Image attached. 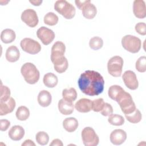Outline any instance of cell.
I'll list each match as a JSON object with an SVG mask.
<instances>
[{"label": "cell", "instance_id": "obj_8", "mask_svg": "<svg viewBox=\"0 0 146 146\" xmlns=\"http://www.w3.org/2000/svg\"><path fill=\"white\" fill-rule=\"evenodd\" d=\"M21 48L26 52L30 54H36L41 50V46L39 43L31 38H25L20 43Z\"/></svg>", "mask_w": 146, "mask_h": 146}, {"label": "cell", "instance_id": "obj_26", "mask_svg": "<svg viewBox=\"0 0 146 146\" xmlns=\"http://www.w3.org/2000/svg\"><path fill=\"white\" fill-rule=\"evenodd\" d=\"M63 99L67 101L73 102L77 98V92L74 88H65L62 91Z\"/></svg>", "mask_w": 146, "mask_h": 146}, {"label": "cell", "instance_id": "obj_2", "mask_svg": "<svg viewBox=\"0 0 146 146\" xmlns=\"http://www.w3.org/2000/svg\"><path fill=\"white\" fill-rule=\"evenodd\" d=\"M21 72L25 80L30 84H35L39 79V71L32 63H24L21 67Z\"/></svg>", "mask_w": 146, "mask_h": 146}, {"label": "cell", "instance_id": "obj_22", "mask_svg": "<svg viewBox=\"0 0 146 146\" xmlns=\"http://www.w3.org/2000/svg\"><path fill=\"white\" fill-rule=\"evenodd\" d=\"M78 120L73 117H67L63 121V127L68 132H74L78 128Z\"/></svg>", "mask_w": 146, "mask_h": 146}, {"label": "cell", "instance_id": "obj_28", "mask_svg": "<svg viewBox=\"0 0 146 146\" xmlns=\"http://www.w3.org/2000/svg\"><path fill=\"white\" fill-rule=\"evenodd\" d=\"M17 118L21 121L26 120L30 116V111L27 107L24 106L19 107L15 112Z\"/></svg>", "mask_w": 146, "mask_h": 146}, {"label": "cell", "instance_id": "obj_25", "mask_svg": "<svg viewBox=\"0 0 146 146\" xmlns=\"http://www.w3.org/2000/svg\"><path fill=\"white\" fill-rule=\"evenodd\" d=\"M124 91V90L119 85H112L110 87L108 91V96L112 100L116 101L119 96Z\"/></svg>", "mask_w": 146, "mask_h": 146}, {"label": "cell", "instance_id": "obj_38", "mask_svg": "<svg viewBox=\"0 0 146 146\" xmlns=\"http://www.w3.org/2000/svg\"><path fill=\"white\" fill-rule=\"evenodd\" d=\"M136 31L141 35H146V25L144 22L137 23L135 27Z\"/></svg>", "mask_w": 146, "mask_h": 146}, {"label": "cell", "instance_id": "obj_5", "mask_svg": "<svg viewBox=\"0 0 146 146\" xmlns=\"http://www.w3.org/2000/svg\"><path fill=\"white\" fill-rule=\"evenodd\" d=\"M123 47L131 53H137L141 46V41L137 36L132 35H126L121 39Z\"/></svg>", "mask_w": 146, "mask_h": 146}, {"label": "cell", "instance_id": "obj_6", "mask_svg": "<svg viewBox=\"0 0 146 146\" xmlns=\"http://www.w3.org/2000/svg\"><path fill=\"white\" fill-rule=\"evenodd\" d=\"M124 61L120 56H113L111 57L107 63V70L108 73L113 77L121 76L123 70Z\"/></svg>", "mask_w": 146, "mask_h": 146}, {"label": "cell", "instance_id": "obj_23", "mask_svg": "<svg viewBox=\"0 0 146 146\" xmlns=\"http://www.w3.org/2000/svg\"><path fill=\"white\" fill-rule=\"evenodd\" d=\"M15 33L12 29H6L1 32V40L4 43H10L15 40Z\"/></svg>", "mask_w": 146, "mask_h": 146}, {"label": "cell", "instance_id": "obj_37", "mask_svg": "<svg viewBox=\"0 0 146 146\" xmlns=\"http://www.w3.org/2000/svg\"><path fill=\"white\" fill-rule=\"evenodd\" d=\"M113 108L110 104L108 103H104L103 108L100 112L102 115L104 116H108L113 113Z\"/></svg>", "mask_w": 146, "mask_h": 146}, {"label": "cell", "instance_id": "obj_1", "mask_svg": "<svg viewBox=\"0 0 146 146\" xmlns=\"http://www.w3.org/2000/svg\"><path fill=\"white\" fill-rule=\"evenodd\" d=\"M80 91L84 94L98 96L104 90V80L102 75L94 70H87L83 72L78 81Z\"/></svg>", "mask_w": 146, "mask_h": 146}, {"label": "cell", "instance_id": "obj_7", "mask_svg": "<svg viewBox=\"0 0 146 146\" xmlns=\"http://www.w3.org/2000/svg\"><path fill=\"white\" fill-rule=\"evenodd\" d=\"M81 136L85 146H96L99 144V136L95 130L90 127H85L82 131Z\"/></svg>", "mask_w": 146, "mask_h": 146}, {"label": "cell", "instance_id": "obj_35", "mask_svg": "<svg viewBox=\"0 0 146 146\" xmlns=\"http://www.w3.org/2000/svg\"><path fill=\"white\" fill-rule=\"evenodd\" d=\"M10 90L6 86L1 85V94H0V102H6L10 98Z\"/></svg>", "mask_w": 146, "mask_h": 146}, {"label": "cell", "instance_id": "obj_40", "mask_svg": "<svg viewBox=\"0 0 146 146\" xmlns=\"http://www.w3.org/2000/svg\"><path fill=\"white\" fill-rule=\"evenodd\" d=\"M89 1V0H87V1H78L76 0L75 1V3L76 5V6L78 7V8L80 10H82V7Z\"/></svg>", "mask_w": 146, "mask_h": 146}, {"label": "cell", "instance_id": "obj_24", "mask_svg": "<svg viewBox=\"0 0 146 146\" xmlns=\"http://www.w3.org/2000/svg\"><path fill=\"white\" fill-rule=\"evenodd\" d=\"M43 82L47 87L54 88L58 84V79L54 74L48 72L44 75Z\"/></svg>", "mask_w": 146, "mask_h": 146}, {"label": "cell", "instance_id": "obj_30", "mask_svg": "<svg viewBox=\"0 0 146 146\" xmlns=\"http://www.w3.org/2000/svg\"><path fill=\"white\" fill-rule=\"evenodd\" d=\"M108 116L109 117L108 118V121L110 124L112 125L120 126L124 123V119L123 116L120 115L112 113Z\"/></svg>", "mask_w": 146, "mask_h": 146}, {"label": "cell", "instance_id": "obj_43", "mask_svg": "<svg viewBox=\"0 0 146 146\" xmlns=\"http://www.w3.org/2000/svg\"><path fill=\"white\" fill-rule=\"evenodd\" d=\"M29 2L34 6H39L42 3V1H30Z\"/></svg>", "mask_w": 146, "mask_h": 146}, {"label": "cell", "instance_id": "obj_15", "mask_svg": "<svg viewBox=\"0 0 146 146\" xmlns=\"http://www.w3.org/2000/svg\"><path fill=\"white\" fill-rule=\"evenodd\" d=\"M92 101L89 99L82 98L75 104V108L79 112L87 113L92 110Z\"/></svg>", "mask_w": 146, "mask_h": 146}, {"label": "cell", "instance_id": "obj_14", "mask_svg": "<svg viewBox=\"0 0 146 146\" xmlns=\"http://www.w3.org/2000/svg\"><path fill=\"white\" fill-rule=\"evenodd\" d=\"M133 12L135 16L139 19L146 17L145 3L143 0H135L133 3Z\"/></svg>", "mask_w": 146, "mask_h": 146}, {"label": "cell", "instance_id": "obj_29", "mask_svg": "<svg viewBox=\"0 0 146 146\" xmlns=\"http://www.w3.org/2000/svg\"><path fill=\"white\" fill-rule=\"evenodd\" d=\"M126 119L130 123L136 124L139 123L142 119V115L140 111L137 109L136 110L131 113L125 115Z\"/></svg>", "mask_w": 146, "mask_h": 146}, {"label": "cell", "instance_id": "obj_27", "mask_svg": "<svg viewBox=\"0 0 146 146\" xmlns=\"http://www.w3.org/2000/svg\"><path fill=\"white\" fill-rule=\"evenodd\" d=\"M53 64L54 70L59 74L65 72L68 67V60L66 57L53 63Z\"/></svg>", "mask_w": 146, "mask_h": 146}, {"label": "cell", "instance_id": "obj_10", "mask_svg": "<svg viewBox=\"0 0 146 146\" xmlns=\"http://www.w3.org/2000/svg\"><path fill=\"white\" fill-rule=\"evenodd\" d=\"M36 35L44 45L50 44L55 36V33L52 30L44 26H42L38 29Z\"/></svg>", "mask_w": 146, "mask_h": 146}, {"label": "cell", "instance_id": "obj_11", "mask_svg": "<svg viewBox=\"0 0 146 146\" xmlns=\"http://www.w3.org/2000/svg\"><path fill=\"white\" fill-rule=\"evenodd\" d=\"M66 46L62 42L57 41L54 43L51 51V60L52 63L60 60L64 57Z\"/></svg>", "mask_w": 146, "mask_h": 146}, {"label": "cell", "instance_id": "obj_42", "mask_svg": "<svg viewBox=\"0 0 146 146\" xmlns=\"http://www.w3.org/2000/svg\"><path fill=\"white\" fill-rule=\"evenodd\" d=\"M22 146H31V145H35V144L30 139H27L24 141V142L22 144Z\"/></svg>", "mask_w": 146, "mask_h": 146}, {"label": "cell", "instance_id": "obj_21", "mask_svg": "<svg viewBox=\"0 0 146 146\" xmlns=\"http://www.w3.org/2000/svg\"><path fill=\"white\" fill-rule=\"evenodd\" d=\"M5 57L8 62L11 63L15 62L19 59V50L15 46H11L6 50Z\"/></svg>", "mask_w": 146, "mask_h": 146}, {"label": "cell", "instance_id": "obj_4", "mask_svg": "<svg viewBox=\"0 0 146 146\" xmlns=\"http://www.w3.org/2000/svg\"><path fill=\"white\" fill-rule=\"evenodd\" d=\"M116 102L125 115L132 113L136 108L131 95L125 91L119 96Z\"/></svg>", "mask_w": 146, "mask_h": 146}, {"label": "cell", "instance_id": "obj_13", "mask_svg": "<svg viewBox=\"0 0 146 146\" xmlns=\"http://www.w3.org/2000/svg\"><path fill=\"white\" fill-rule=\"evenodd\" d=\"M111 142L114 145H121L127 139L126 132L121 129H116L112 131L110 136Z\"/></svg>", "mask_w": 146, "mask_h": 146}, {"label": "cell", "instance_id": "obj_31", "mask_svg": "<svg viewBox=\"0 0 146 146\" xmlns=\"http://www.w3.org/2000/svg\"><path fill=\"white\" fill-rule=\"evenodd\" d=\"M43 21L44 23L48 26H54L58 23L59 18L55 13L49 12L44 15Z\"/></svg>", "mask_w": 146, "mask_h": 146}, {"label": "cell", "instance_id": "obj_9", "mask_svg": "<svg viewBox=\"0 0 146 146\" xmlns=\"http://www.w3.org/2000/svg\"><path fill=\"white\" fill-rule=\"evenodd\" d=\"M21 20L28 26L35 27L39 22L36 12L31 9L25 10L21 14Z\"/></svg>", "mask_w": 146, "mask_h": 146}, {"label": "cell", "instance_id": "obj_33", "mask_svg": "<svg viewBox=\"0 0 146 146\" xmlns=\"http://www.w3.org/2000/svg\"><path fill=\"white\" fill-rule=\"evenodd\" d=\"M36 142L41 145H47L49 141L48 135L44 131H39L35 135Z\"/></svg>", "mask_w": 146, "mask_h": 146}, {"label": "cell", "instance_id": "obj_19", "mask_svg": "<svg viewBox=\"0 0 146 146\" xmlns=\"http://www.w3.org/2000/svg\"><path fill=\"white\" fill-rule=\"evenodd\" d=\"M82 14L84 18L88 19H93L96 15L97 9L96 6L89 1L82 9Z\"/></svg>", "mask_w": 146, "mask_h": 146}, {"label": "cell", "instance_id": "obj_36", "mask_svg": "<svg viewBox=\"0 0 146 146\" xmlns=\"http://www.w3.org/2000/svg\"><path fill=\"white\" fill-rule=\"evenodd\" d=\"M104 102L103 98H99L97 99H95L92 101V110L94 112H100L103 107L104 106Z\"/></svg>", "mask_w": 146, "mask_h": 146}, {"label": "cell", "instance_id": "obj_34", "mask_svg": "<svg viewBox=\"0 0 146 146\" xmlns=\"http://www.w3.org/2000/svg\"><path fill=\"white\" fill-rule=\"evenodd\" d=\"M135 67L136 70L140 72L146 71V57L145 56H140L136 60Z\"/></svg>", "mask_w": 146, "mask_h": 146}, {"label": "cell", "instance_id": "obj_17", "mask_svg": "<svg viewBox=\"0 0 146 146\" xmlns=\"http://www.w3.org/2000/svg\"><path fill=\"white\" fill-rule=\"evenodd\" d=\"M25 133V129L22 126L16 125L13 126L10 129L8 132V135L11 140L14 141H19L23 137Z\"/></svg>", "mask_w": 146, "mask_h": 146}, {"label": "cell", "instance_id": "obj_18", "mask_svg": "<svg viewBox=\"0 0 146 146\" xmlns=\"http://www.w3.org/2000/svg\"><path fill=\"white\" fill-rule=\"evenodd\" d=\"M58 107L59 112L64 115L71 114L73 112L74 108V106L72 102L67 101L64 99H61L59 101Z\"/></svg>", "mask_w": 146, "mask_h": 146}, {"label": "cell", "instance_id": "obj_20", "mask_svg": "<svg viewBox=\"0 0 146 146\" xmlns=\"http://www.w3.org/2000/svg\"><path fill=\"white\" fill-rule=\"evenodd\" d=\"M37 100L40 106L46 107L49 106L51 103L52 96L51 94L48 91L42 90L38 94Z\"/></svg>", "mask_w": 146, "mask_h": 146}, {"label": "cell", "instance_id": "obj_12", "mask_svg": "<svg viewBox=\"0 0 146 146\" xmlns=\"http://www.w3.org/2000/svg\"><path fill=\"white\" fill-rule=\"evenodd\" d=\"M123 80L127 87L131 90H135L138 88L139 82L135 73L131 70L125 71L122 76Z\"/></svg>", "mask_w": 146, "mask_h": 146}, {"label": "cell", "instance_id": "obj_32", "mask_svg": "<svg viewBox=\"0 0 146 146\" xmlns=\"http://www.w3.org/2000/svg\"><path fill=\"white\" fill-rule=\"evenodd\" d=\"M89 46L91 49L94 50H98L103 47V40L99 36H94L90 40Z\"/></svg>", "mask_w": 146, "mask_h": 146}, {"label": "cell", "instance_id": "obj_16", "mask_svg": "<svg viewBox=\"0 0 146 146\" xmlns=\"http://www.w3.org/2000/svg\"><path fill=\"white\" fill-rule=\"evenodd\" d=\"M15 106V101L12 97L6 102H0V115L3 116L12 112Z\"/></svg>", "mask_w": 146, "mask_h": 146}, {"label": "cell", "instance_id": "obj_3", "mask_svg": "<svg viewBox=\"0 0 146 146\" xmlns=\"http://www.w3.org/2000/svg\"><path fill=\"white\" fill-rule=\"evenodd\" d=\"M54 9L67 19L73 18L75 15V7L65 0L56 1L54 4Z\"/></svg>", "mask_w": 146, "mask_h": 146}, {"label": "cell", "instance_id": "obj_39", "mask_svg": "<svg viewBox=\"0 0 146 146\" xmlns=\"http://www.w3.org/2000/svg\"><path fill=\"white\" fill-rule=\"evenodd\" d=\"M10 125V122L6 119H1L0 129L1 131H6Z\"/></svg>", "mask_w": 146, "mask_h": 146}, {"label": "cell", "instance_id": "obj_41", "mask_svg": "<svg viewBox=\"0 0 146 146\" xmlns=\"http://www.w3.org/2000/svg\"><path fill=\"white\" fill-rule=\"evenodd\" d=\"M63 145L62 141L59 139H54L50 143V146H62Z\"/></svg>", "mask_w": 146, "mask_h": 146}]
</instances>
